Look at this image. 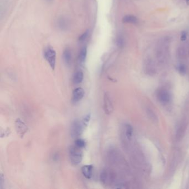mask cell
Here are the masks:
<instances>
[{
  "label": "cell",
  "instance_id": "obj_1",
  "mask_svg": "<svg viewBox=\"0 0 189 189\" xmlns=\"http://www.w3.org/2000/svg\"><path fill=\"white\" fill-rule=\"evenodd\" d=\"M157 57L160 63H164L167 58L169 52L168 40H163L160 41L157 47Z\"/></svg>",
  "mask_w": 189,
  "mask_h": 189
},
{
  "label": "cell",
  "instance_id": "obj_2",
  "mask_svg": "<svg viewBox=\"0 0 189 189\" xmlns=\"http://www.w3.org/2000/svg\"><path fill=\"white\" fill-rule=\"evenodd\" d=\"M69 156L72 164L77 165L79 164L83 158L82 149L79 148L75 145L71 146L69 148Z\"/></svg>",
  "mask_w": 189,
  "mask_h": 189
},
{
  "label": "cell",
  "instance_id": "obj_3",
  "mask_svg": "<svg viewBox=\"0 0 189 189\" xmlns=\"http://www.w3.org/2000/svg\"><path fill=\"white\" fill-rule=\"evenodd\" d=\"M86 127V126H85L82 120H79L78 119L74 120L71 124L70 128L71 136L73 138L79 137L83 133Z\"/></svg>",
  "mask_w": 189,
  "mask_h": 189
},
{
  "label": "cell",
  "instance_id": "obj_4",
  "mask_svg": "<svg viewBox=\"0 0 189 189\" xmlns=\"http://www.w3.org/2000/svg\"><path fill=\"white\" fill-rule=\"evenodd\" d=\"M44 57L52 70H55L56 63V52L53 48L48 47L45 50Z\"/></svg>",
  "mask_w": 189,
  "mask_h": 189
},
{
  "label": "cell",
  "instance_id": "obj_5",
  "mask_svg": "<svg viewBox=\"0 0 189 189\" xmlns=\"http://www.w3.org/2000/svg\"><path fill=\"white\" fill-rule=\"evenodd\" d=\"M15 129L17 134L21 138H24V136L28 130L27 126L20 118L17 119L15 121Z\"/></svg>",
  "mask_w": 189,
  "mask_h": 189
},
{
  "label": "cell",
  "instance_id": "obj_6",
  "mask_svg": "<svg viewBox=\"0 0 189 189\" xmlns=\"http://www.w3.org/2000/svg\"><path fill=\"white\" fill-rule=\"evenodd\" d=\"M103 108L106 114H111L114 109L113 104L110 98V95L108 93H106L104 95Z\"/></svg>",
  "mask_w": 189,
  "mask_h": 189
},
{
  "label": "cell",
  "instance_id": "obj_7",
  "mask_svg": "<svg viewBox=\"0 0 189 189\" xmlns=\"http://www.w3.org/2000/svg\"><path fill=\"white\" fill-rule=\"evenodd\" d=\"M85 95L84 90L82 88H76L72 93V101L74 103H77L80 101Z\"/></svg>",
  "mask_w": 189,
  "mask_h": 189
},
{
  "label": "cell",
  "instance_id": "obj_8",
  "mask_svg": "<svg viewBox=\"0 0 189 189\" xmlns=\"http://www.w3.org/2000/svg\"><path fill=\"white\" fill-rule=\"evenodd\" d=\"M158 97L159 101L164 104L169 103L171 100V95L165 90H161L160 92H159L158 93Z\"/></svg>",
  "mask_w": 189,
  "mask_h": 189
},
{
  "label": "cell",
  "instance_id": "obj_9",
  "mask_svg": "<svg viewBox=\"0 0 189 189\" xmlns=\"http://www.w3.org/2000/svg\"><path fill=\"white\" fill-rule=\"evenodd\" d=\"M93 168V166L92 165H86L82 167V173L87 179H90L92 178Z\"/></svg>",
  "mask_w": 189,
  "mask_h": 189
},
{
  "label": "cell",
  "instance_id": "obj_10",
  "mask_svg": "<svg viewBox=\"0 0 189 189\" xmlns=\"http://www.w3.org/2000/svg\"><path fill=\"white\" fill-rule=\"evenodd\" d=\"M87 55V48L86 46L82 48L79 52L78 56V62L79 64H83L85 62Z\"/></svg>",
  "mask_w": 189,
  "mask_h": 189
},
{
  "label": "cell",
  "instance_id": "obj_11",
  "mask_svg": "<svg viewBox=\"0 0 189 189\" xmlns=\"http://www.w3.org/2000/svg\"><path fill=\"white\" fill-rule=\"evenodd\" d=\"M63 58L64 62L65 63V64L67 65H70L72 60V54H71V51L69 49L67 48L64 51Z\"/></svg>",
  "mask_w": 189,
  "mask_h": 189
},
{
  "label": "cell",
  "instance_id": "obj_12",
  "mask_svg": "<svg viewBox=\"0 0 189 189\" xmlns=\"http://www.w3.org/2000/svg\"><path fill=\"white\" fill-rule=\"evenodd\" d=\"M84 78L83 73L82 71H77L74 75L73 82L76 84H79L83 82Z\"/></svg>",
  "mask_w": 189,
  "mask_h": 189
},
{
  "label": "cell",
  "instance_id": "obj_13",
  "mask_svg": "<svg viewBox=\"0 0 189 189\" xmlns=\"http://www.w3.org/2000/svg\"><path fill=\"white\" fill-rule=\"evenodd\" d=\"M111 175L106 170H103L100 174V180L103 184H105L108 181H110V177Z\"/></svg>",
  "mask_w": 189,
  "mask_h": 189
},
{
  "label": "cell",
  "instance_id": "obj_14",
  "mask_svg": "<svg viewBox=\"0 0 189 189\" xmlns=\"http://www.w3.org/2000/svg\"><path fill=\"white\" fill-rule=\"evenodd\" d=\"M123 22L127 24H136L138 22V19L136 17L132 15H126L123 17Z\"/></svg>",
  "mask_w": 189,
  "mask_h": 189
},
{
  "label": "cell",
  "instance_id": "obj_15",
  "mask_svg": "<svg viewBox=\"0 0 189 189\" xmlns=\"http://www.w3.org/2000/svg\"><path fill=\"white\" fill-rule=\"evenodd\" d=\"M133 128L130 125L127 124L126 126V135L128 140H130L132 139L133 135Z\"/></svg>",
  "mask_w": 189,
  "mask_h": 189
},
{
  "label": "cell",
  "instance_id": "obj_16",
  "mask_svg": "<svg viewBox=\"0 0 189 189\" xmlns=\"http://www.w3.org/2000/svg\"><path fill=\"white\" fill-rule=\"evenodd\" d=\"M74 145L79 148L83 149L86 146V142L82 139H77L74 142Z\"/></svg>",
  "mask_w": 189,
  "mask_h": 189
},
{
  "label": "cell",
  "instance_id": "obj_17",
  "mask_svg": "<svg viewBox=\"0 0 189 189\" xmlns=\"http://www.w3.org/2000/svg\"><path fill=\"white\" fill-rule=\"evenodd\" d=\"M153 63V62L150 59H149L146 62V68L148 72H154V66Z\"/></svg>",
  "mask_w": 189,
  "mask_h": 189
},
{
  "label": "cell",
  "instance_id": "obj_18",
  "mask_svg": "<svg viewBox=\"0 0 189 189\" xmlns=\"http://www.w3.org/2000/svg\"><path fill=\"white\" fill-rule=\"evenodd\" d=\"M90 118H91V115H90V114L89 113V114H88L87 115H86L83 118V119L82 120V122H83V123H84V124L85 125V126H86V127L88 126V125L89 124V121L90 120Z\"/></svg>",
  "mask_w": 189,
  "mask_h": 189
},
{
  "label": "cell",
  "instance_id": "obj_19",
  "mask_svg": "<svg viewBox=\"0 0 189 189\" xmlns=\"http://www.w3.org/2000/svg\"><path fill=\"white\" fill-rule=\"evenodd\" d=\"M88 34H89V31L87 30L85 32H84L82 35H80L79 36V41H84V40H86L88 36Z\"/></svg>",
  "mask_w": 189,
  "mask_h": 189
},
{
  "label": "cell",
  "instance_id": "obj_20",
  "mask_svg": "<svg viewBox=\"0 0 189 189\" xmlns=\"http://www.w3.org/2000/svg\"><path fill=\"white\" fill-rule=\"evenodd\" d=\"M5 184V178L2 173L1 174V178H0V188L1 189H3V186Z\"/></svg>",
  "mask_w": 189,
  "mask_h": 189
},
{
  "label": "cell",
  "instance_id": "obj_21",
  "mask_svg": "<svg viewBox=\"0 0 189 189\" xmlns=\"http://www.w3.org/2000/svg\"><path fill=\"white\" fill-rule=\"evenodd\" d=\"M178 55H179L180 57L182 58L184 55H185V51L184 48H180L178 50Z\"/></svg>",
  "mask_w": 189,
  "mask_h": 189
},
{
  "label": "cell",
  "instance_id": "obj_22",
  "mask_svg": "<svg viewBox=\"0 0 189 189\" xmlns=\"http://www.w3.org/2000/svg\"><path fill=\"white\" fill-rule=\"evenodd\" d=\"M179 71L181 74H184L186 72V68L184 65H180L179 67Z\"/></svg>",
  "mask_w": 189,
  "mask_h": 189
},
{
  "label": "cell",
  "instance_id": "obj_23",
  "mask_svg": "<svg viewBox=\"0 0 189 189\" xmlns=\"http://www.w3.org/2000/svg\"><path fill=\"white\" fill-rule=\"evenodd\" d=\"M186 37H187V35H186V33L185 32L183 33L182 34L181 36V40L184 41H185L186 39Z\"/></svg>",
  "mask_w": 189,
  "mask_h": 189
},
{
  "label": "cell",
  "instance_id": "obj_24",
  "mask_svg": "<svg viewBox=\"0 0 189 189\" xmlns=\"http://www.w3.org/2000/svg\"><path fill=\"white\" fill-rule=\"evenodd\" d=\"M47 1H52V0H47Z\"/></svg>",
  "mask_w": 189,
  "mask_h": 189
},
{
  "label": "cell",
  "instance_id": "obj_25",
  "mask_svg": "<svg viewBox=\"0 0 189 189\" xmlns=\"http://www.w3.org/2000/svg\"></svg>",
  "mask_w": 189,
  "mask_h": 189
}]
</instances>
